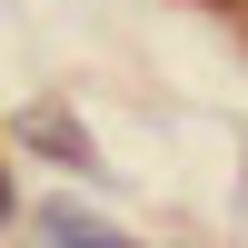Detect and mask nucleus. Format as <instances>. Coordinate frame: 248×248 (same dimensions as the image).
I'll list each match as a JSON object with an SVG mask.
<instances>
[{
    "instance_id": "1",
    "label": "nucleus",
    "mask_w": 248,
    "mask_h": 248,
    "mask_svg": "<svg viewBox=\"0 0 248 248\" xmlns=\"http://www.w3.org/2000/svg\"><path fill=\"white\" fill-rule=\"evenodd\" d=\"M10 139H30V149H50L60 169H99V149H90V129H79L70 109H20V129Z\"/></svg>"
},
{
    "instance_id": "2",
    "label": "nucleus",
    "mask_w": 248,
    "mask_h": 248,
    "mask_svg": "<svg viewBox=\"0 0 248 248\" xmlns=\"http://www.w3.org/2000/svg\"><path fill=\"white\" fill-rule=\"evenodd\" d=\"M40 229H50V238H79V248H109V238H119L109 218H90V209H70V199H50V209H40Z\"/></svg>"
},
{
    "instance_id": "3",
    "label": "nucleus",
    "mask_w": 248,
    "mask_h": 248,
    "mask_svg": "<svg viewBox=\"0 0 248 248\" xmlns=\"http://www.w3.org/2000/svg\"><path fill=\"white\" fill-rule=\"evenodd\" d=\"M10 209H20V199H10V169H0V229H10Z\"/></svg>"
},
{
    "instance_id": "4",
    "label": "nucleus",
    "mask_w": 248,
    "mask_h": 248,
    "mask_svg": "<svg viewBox=\"0 0 248 248\" xmlns=\"http://www.w3.org/2000/svg\"><path fill=\"white\" fill-rule=\"evenodd\" d=\"M199 10H248V0H199Z\"/></svg>"
}]
</instances>
